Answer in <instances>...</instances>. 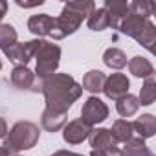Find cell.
<instances>
[{
  "label": "cell",
  "instance_id": "1",
  "mask_svg": "<svg viewBox=\"0 0 156 156\" xmlns=\"http://www.w3.org/2000/svg\"><path fill=\"white\" fill-rule=\"evenodd\" d=\"M41 92L46 99V110L66 116L72 105L81 98L83 87L68 73H53L42 79Z\"/></svg>",
  "mask_w": 156,
  "mask_h": 156
},
{
  "label": "cell",
  "instance_id": "2",
  "mask_svg": "<svg viewBox=\"0 0 156 156\" xmlns=\"http://www.w3.org/2000/svg\"><path fill=\"white\" fill-rule=\"evenodd\" d=\"M96 9V4L92 0H73V2H66L62 8V13L55 19L53 30L50 33L51 39L61 41L66 35H72L77 31V28L81 26L85 19Z\"/></svg>",
  "mask_w": 156,
  "mask_h": 156
},
{
  "label": "cell",
  "instance_id": "3",
  "mask_svg": "<svg viewBox=\"0 0 156 156\" xmlns=\"http://www.w3.org/2000/svg\"><path fill=\"white\" fill-rule=\"evenodd\" d=\"M39 127L31 121H17L11 130H8L6 138H4V149L11 154V152H19V151H28L33 149L39 141Z\"/></svg>",
  "mask_w": 156,
  "mask_h": 156
},
{
  "label": "cell",
  "instance_id": "4",
  "mask_svg": "<svg viewBox=\"0 0 156 156\" xmlns=\"http://www.w3.org/2000/svg\"><path fill=\"white\" fill-rule=\"evenodd\" d=\"M118 30H119L121 33L132 37L136 42H140V44H141L143 48H147L149 51H154V44H156V28H154V24H152L149 19H141V17H138V15L129 13V15L121 20V24H119Z\"/></svg>",
  "mask_w": 156,
  "mask_h": 156
},
{
  "label": "cell",
  "instance_id": "5",
  "mask_svg": "<svg viewBox=\"0 0 156 156\" xmlns=\"http://www.w3.org/2000/svg\"><path fill=\"white\" fill-rule=\"evenodd\" d=\"M37 73L35 77L39 79H46V77L53 75L55 70L59 68V59H61V48L53 42L42 41L39 51H37Z\"/></svg>",
  "mask_w": 156,
  "mask_h": 156
},
{
  "label": "cell",
  "instance_id": "6",
  "mask_svg": "<svg viewBox=\"0 0 156 156\" xmlns=\"http://www.w3.org/2000/svg\"><path fill=\"white\" fill-rule=\"evenodd\" d=\"M41 44H42L41 39L28 41V42H17V44H13L11 48H8L4 53H6V57H8L11 62H15L17 66H26V64L37 55Z\"/></svg>",
  "mask_w": 156,
  "mask_h": 156
},
{
  "label": "cell",
  "instance_id": "7",
  "mask_svg": "<svg viewBox=\"0 0 156 156\" xmlns=\"http://www.w3.org/2000/svg\"><path fill=\"white\" fill-rule=\"evenodd\" d=\"M107 118H108V107H107L99 98L90 96V98L85 101L83 108H81V118H79V119H83L87 125L94 127V125L105 121Z\"/></svg>",
  "mask_w": 156,
  "mask_h": 156
},
{
  "label": "cell",
  "instance_id": "8",
  "mask_svg": "<svg viewBox=\"0 0 156 156\" xmlns=\"http://www.w3.org/2000/svg\"><path fill=\"white\" fill-rule=\"evenodd\" d=\"M129 79H127V75L125 73H112L108 75L107 79H105V85H103V92L108 99H114L118 101L119 98L127 96L129 94Z\"/></svg>",
  "mask_w": 156,
  "mask_h": 156
},
{
  "label": "cell",
  "instance_id": "9",
  "mask_svg": "<svg viewBox=\"0 0 156 156\" xmlns=\"http://www.w3.org/2000/svg\"><path fill=\"white\" fill-rule=\"evenodd\" d=\"M92 132V127L87 125L83 119H73L70 123L64 125V132L62 138L66 143L70 145H77V143H83L85 140H88V134Z\"/></svg>",
  "mask_w": 156,
  "mask_h": 156
},
{
  "label": "cell",
  "instance_id": "10",
  "mask_svg": "<svg viewBox=\"0 0 156 156\" xmlns=\"http://www.w3.org/2000/svg\"><path fill=\"white\" fill-rule=\"evenodd\" d=\"M11 85L19 90L41 92V85L35 83V73L28 66H15L11 72Z\"/></svg>",
  "mask_w": 156,
  "mask_h": 156
},
{
  "label": "cell",
  "instance_id": "11",
  "mask_svg": "<svg viewBox=\"0 0 156 156\" xmlns=\"http://www.w3.org/2000/svg\"><path fill=\"white\" fill-rule=\"evenodd\" d=\"M103 9L107 11L108 15V20H110V26L112 28H119L121 20L129 15V4L125 0H105V6Z\"/></svg>",
  "mask_w": 156,
  "mask_h": 156
},
{
  "label": "cell",
  "instance_id": "12",
  "mask_svg": "<svg viewBox=\"0 0 156 156\" xmlns=\"http://www.w3.org/2000/svg\"><path fill=\"white\" fill-rule=\"evenodd\" d=\"M53 24H55V19L46 15V13H39V15H33L30 17L28 20V30L37 35V37H50L51 30H53Z\"/></svg>",
  "mask_w": 156,
  "mask_h": 156
},
{
  "label": "cell",
  "instance_id": "13",
  "mask_svg": "<svg viewBox=\"0 0 156 156\" xmlns=\"http://www.w3.org/2000/svg\"><path fill=\"white\" fill-rule=\"evenodd\" d=\"M132 130L138 132L141 140L152 138L154 132H156V118H154L152 114H143V116H140V118L132 123Z\"/></svg>",
  "mask_w": 156,
  "mask_h": 156
},
{
  "label": "cell",
  "instance_id": "14",
  "mask_svg": "<svg viewBox=\"0 0 156 156\" xmlns=\"http://www.w3.org/2000/svg\"><path fill=\"white\" fill-rule=\"evenodd\" d=\"M88 141H90L92 151H105L116 145L108 129H92V132L88 134Z\"/></svg>",
  "mask_w": 156,
  "mask_h": 156
},
{
  "label": "cell",
  "instance_id": "15",
  "mask_svg": "<svg viewBox=\"0 0 156 156\" xmlns=\"http://www.w3.org/2000/svg\"><path fill=\"white\" fill-rule=\"evenodd\" d=\"M107 75L101 70H90L88 73H85L83 77V90H88L90 94H99L103 92V85H105Z\"/></svg>",
  "mask_w": 156,
  "mask_h": 156
},
{
  "label": "cell",
  "instance_id": "16",
  "mask_svg": "<svg viewBox=\"0 0 156 156\" xmlns=\"http://www.w3.org/2000/svg\"><path fill=\"white\" fill-rule=\"evenodd\" d=\"M108 132H110L114 143H127V141L132 138V134H134L132 123L127 121V119H118V121H114V125H112V129H110Z\"/></svg>",
  "mask_w": 156,
  "mask_h": 156
},
{
  "label": "cell",
  "instance_id": "17",
  "mask_svg": "<svg viewBox=\"0 0 156 156\" xmlns=\"http://www.w3.org/2000/svg\"><path fill=\"white\" fill-rule=\"evenodd\" d=\"M129 70L134 77H145V79L154 73V68H152L151 61L145 59V57H140V55H136L129 61Z\"/></svg>",
  "mask_w": 156,
  "mask_h": 156
},
{
  "label": "cell",
  "instance_id": "18",
  "mask_svg": "<svg viewBox=\"0 0 156 156\" xmlns=\"http://www.w3.org/2000/svg\"><path fill=\"white\" fill-rule=\"evenodd\" d=\"M116 108H118V114H119L121 118H130V116H134V114L138 112L140 101H138L136 96L127 94V96H123V98H119V99L116 101Z\"/></svg>",
  "mask_w": 156,
  "mask_h": 156
},
{
  "label": "cell",
  "instance_id": "19",
  "mask_svg": "<svg viewBox=\"0 0 156 156\" xmlns=\"http://www.w3.org/2000/svg\"><path fill=\"white\" fill-rule=\"evenodd\" d=\"M103 62L112 70H121L127 66V55L119 48H108L103 53Z\"/></svg>",
  "mask_w": 156,
  "mask_h": 156
},
{
  "label": "cell",
  "instance_id": "20",
  "mask_svg": "<svg viewBox=\"0 0 156 156\" xmlns=\"http://www.w3.org/2000/svg\"><path fill=\"white\" fill-rule=\"evenodd\" d=\"M88 28L92 31H103L107 28H110V20H108V15L103 8H96L90 15H88V20H87Z\"/></svg>",
  "mask_w": 156,
  "mask_h": 156
},
{
  "label": "cell",
  "instance_id": "21",
  "mask_svg": "<svg viewBox=\"0 0 156 156\" xmlns=\"http://www.w3.org/2000/svg\"><path fill=\"white\" fill-rule=\"evenodd\" d=\"M41 123H42V129H46L48 132H57L59 129L64 127L66 116H62V114H53V112H50V110L44 108L42 118H41Z\"/></svg>",
  "mask_w": 156,
  "mask_h": 156
},
{
  "label": "cell",
  "instance_id": "22",
  "mask_svg": "<svg viewBox=\"0 0 156 156\" xmlns=\"http://www.w3.org/2000/svg\"><path fill=\"white\" fill-rule=\"evenodd\" d=\"M123 156H154V154L145 145V140H141V138H130L125 143Z\"/></svg>",
  "mask_w": 156,
  "mask_h": 156
},
{
  "label": "cell",
  "instance_id": "23",
  "mask_svg": "<svg viewBox=\"0 0 156 156\" xmlns=\"http://www.w3.org/2000/svg\"><path fill=\"white\" fill-rule=\"evenodd\" d=\"M154 99H156V81H154V75H151V77L145 79V83H143V87L140 90L138 101H140V105L149 107V105L154 103Z\"/></svg>",
  "mask_w": 156,
  "mask_h": 156
},
{
  "label": "cell",
  "instance_id": "24",
  "mask_svg": "<svg viewBox=\"0 0 156 156\" xmlns=\"http://www.w3.org/2000/svg\"><path fill=\"white\" fill-rule=\"evenodd\" d=\"M154 11H156V6H154V2H151V0H134V2L129 4V13L138 15L141 19L152 17Z\"/></svg>",
  "mask_w": 156,
  "mask_h": 156
},
{
  "label": "cell",
  "instance_id": "25",
  "mask_svg": "<svg viewBox=\"0 0 156 156\" xmlns=\"http://www.w3.org/2000/svg\"><path fill=\"white\" fill-rule=\"evenodd\" d=\"M17 30L11 24H0V50L6 51L8 48H11L13 44H17Z\"/></svg>",
  "mask_w": 156,
  "mask_h": 156
},
{
  "label": "cell",
  "instance_id": "26",
  "mask_svg": "<svg viewBox=\"0 0 156 156\" xmlns=\"http://www.w3.org/2000/svg\"><path fill=\"white\" fill-rule=\"evenodd\" d=\"M90 156H123V151L114 145V147H108L105 151H92Z\"/></svg>",
  "mask_w": 156,
  "mask_h": 156
},
{
  "label": "cell",
  "instance_id": "27",
  "mask_svg": "<svg viewBox=\"0 0 156 156\" xmlns=\"http://www.w3.org/2000/svg\"><path fill=\"white\" fill-rule=\"evenodd\" d=\"M44 4V0H35V2H22V0H17V6L20 8H35V6H41Z\"/></svg>",
  "mask_w": 156,
  "mask_h": 156
},
{
  "label": "cell",
  "instance_id": "28",
  "mask_svg": "<svg viewBox=\"0 0 156 156\" xmlns=\"http://www.w3.org/2000/svg\"><path fill=\"white\" fill-rule=\"evenodd\" d=\"M8 134V125H6V119L0 118V138H6Z\"/></svg>",
  "mask_w": 156,
  "mask_h": 156
},
{
  "label": "cell",
  "instance_id": "29",
  "mask_svg": "<svg viewBox=\"0 0 156 156\" xmlns=\"http://www.w3.org/2000/svg\"><path fill=\"white\" fill-rule=\"evenodd\" d=\"M6 11H8V2L0 0V22H2V19H4V15H6Z\"/></svg>",
  "mask_w": 156,
  "mask_h": 156
},
{
  "label": "cell",
  "instance_id": "30",
  "mask_svg": "<svg viewBox=\"0 0 156 156\" xmlns=\"http://www.w3.org/2000/svg\"><path fill=\"white\" fill-rule=\"evenodd\" d=\"M53 156H83V154H77V152H72V151H57Z\"/></svg>",
  "mask_w": 156,
  "mask_h": 156
},
{
  "label": "cell",
  "instance_id": "31",
  "mask_svg": "<svg viewBox=\"0 0 156 156\" xmlns=\"http://www.w3.org/2000/svg\"><path fill=\"white\" fill-rule=\"evenodd\" d=\"M0 156H9V152H8V151L2 147V145H0Z\"/></svg>",
  "mask_w": 156,
  "mask_h": 156
},
{
  "label": "cell",
  "instance_id": "32",
  "mask_svg": "<svg viewBox=\"0 0 156 156\" xmlns=\"http://www.w3.org/2000/svg\"><path fill=\"white\" fill-rule=\"evenodd\" d=\"M0 70H2V61H0Z\"/></svg>",
  "mask_w": 156,
  "mask_h": 156
}]
</instances>
